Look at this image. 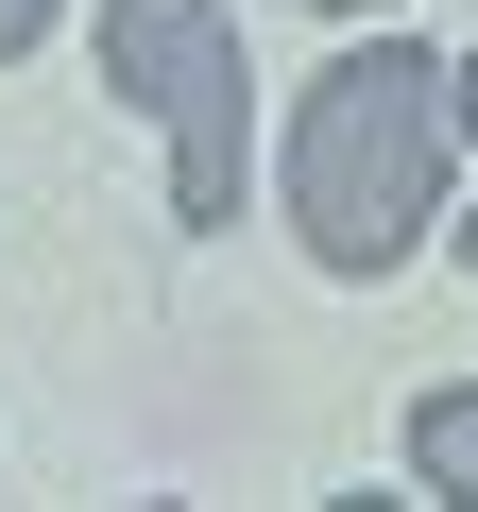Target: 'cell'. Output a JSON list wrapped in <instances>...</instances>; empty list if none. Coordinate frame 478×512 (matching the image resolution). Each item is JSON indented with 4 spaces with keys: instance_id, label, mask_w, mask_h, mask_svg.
Wrapping results in <instances>:
<instances>
[{
    "instance_id": "obj_1",
    "label": "cell",
    "mask_w": 478,
    "mask_h": 512,
    "mask_svg": "<svg viewBox=\"0 0 478 512\" xmlns=\"http://www.w3.org/2000/svg\"><path fill=\"white\" fill-rule=\"evenodd\" d=\"M444 137H461L444 52H410V35L342 52L291 103V239L325 256V274H393V256L444 222Z\"/></svg>"
},
{
    "instance_id": "obj_2",
    "label": "cell",
    "mask_w": 478,
    "mask_h": 512,
    "mask_svg": "<svg viewBox=\"0 0 478 512\" xmlns=\"http://www.w3.org/2000/svg\"><path fill=\"white\" fill-rule=\"evenodd\" d=\"M103 86L171 137V222L222 239L239 188H257V69H239L222 0H103Z\"/></svg>"
},
{
    "instance_id": "obj_3",
    "label": "cell",
    "mask_w": 478,
    "mask_h": 512,
    "mask_svg": "<svg viewBox=\"0 0 478 512\" xmlns=\"http://www.w3.org/2000/svg\"><path fill=\"white\" fill-rule=\"evenodd\" d=\"M410 478L478 512V393H427V410H410Z\"/></svg>"
},
{
    "instance_id": "obj_4",
    "label": "cell",
    "mask_w": 478,
    "mask_h": 512,
    "mask_svg": "<svg viewBox=\"0 0 478 512\" xmlns=\"http://www.w3.org/2000/svg\"><path fill=\"white\" fill-rule=\"evenodd\" d=\"M35 35H52V0H0V69H18V52H35Z\"/></svg>"
},
{
    "instance_id": "obj_5",
    "label": "cell",
    "mask_w": 478,
    "mask_h": 512,
    "mask_svg": "<svg viewBox=\"0 0 478 512\" xmlns=\"http://www.w3.org/2000/svg\"><path fill=\"white\" fill-rule=\"evenodd\" d=\"M444 86H461V137H478V52H461V69H444Z\"/></svg>"
},
{
    "instance_id": "obj_6",
    "label": "cell",
    "mask_w": 478,
    "mask_h": 512,
    "mask_svg": "<svg viewBox=\"0 0 478 512\" xmlns=\"http://www.w3.org/2000/svg\"><path fill=\"white\" fill-rule=\"evenodd\" d=\"M461 274H478V205H461Z\"/></svg>"
},
{
    "instance_id": "obj_7",
    "label": "cell",
    "mask_w": 478,
    "mask_h": 512,
    "mask_svg": "<svg viewBox=\"0 0 478 512\" xmlns=\"http://www.w3.org/2000/svg\"><path fill=\"white\" fill-rule=\"evenodd\" d=\"M325 18H376V0H325Z\"/></svg>"
}]
</instances>
